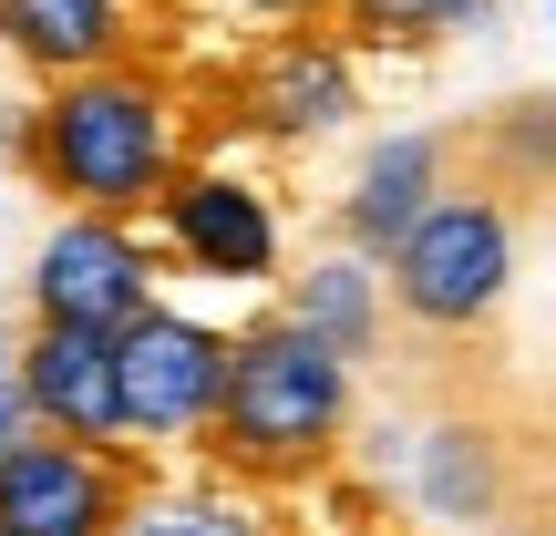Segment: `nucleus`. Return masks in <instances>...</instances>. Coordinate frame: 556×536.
Listing matches in <instances>:
<instances>
[{
  "mask_svg": "<svg viewBox=\"0 0 556 536\" xmlns=\"http://www.w3.org/2000/svg\"><path fill=\"white\" fill-rule=\"evenodd\" d=\"M114 382H124V444H144V454L206 444L217 392H227V331L155 299L114 331Z\"/></svg>",
  "mask_w": 556,
  "mask_h": 536,
  "instance_id": "4",
  "label": "nucleus"
},
{
  "mask_svg": "<svg viewBox=\"0 0 556 536\" xmlns=\"http://www.w3.org/2000/svg\"><path fill=\"white\" fill-rule=\"evenodd\" d=\"M21 402H31V434L124 444L114 331H83V320H31V331H21ZM124 454H135V444H124Z\"/></svg>",
  "mask_w": 556,
  "mask_h": 536,
  "instance_id": "9",
  "label": "nucleus"
},
{
  "mask_svg": "<svg viewBox=\"0 0 556 536\" xmlns=\"http://www.w3.org/2000/svg\"><path fill=\"white\" fill-rule=\"evenodd\" d=\"M340 444H351V361L289 310H258L248 331H227V392L206 423L217 475L289 496V485L330 475Z\"/></svg>",
  "mask_w": 556,
  "mask_h": 536,
  "instance_id": "2",
  "label": "nucleus"
},
{
  "mask_svg": "<svg viewBox=\"0 0 556 536\" xmlns=\"http://www.w3.org/2000/svg\"><path fill=\"white\" fill-rule=\"evenodd\" d=\"M124 536H289L258 506V485H197V496H135V516H124Z\"/></svg>",
  "mask_w": 556,
  "mask_h": 536,
  "instance_id": "15",
  "label": "nucleus"
},
{
  "mask_svg": "<svg viewBox=\"0 0 556 536\" xmlns=\"http://www.w3.org/2000/svg\"><path fill=\"white\" fill-rule=\"evenodd\" d=\"M21 176L52 207H93V217H155V197L186 165V94L155 62H103V73L41 83L11 124Z\"/></svg>",
  "mask_w": 556,
  "mask_h": 536,
  "instance_id": "1",
  "label": "nucleus"
},
{
  "mask_svg": "<svg viewBox=\"0 0 556 536\" xmlns=\"http://www.w3.org/2000/svg\"><path fill=\"white\" fill-rule=\"evenodd\" d=\"M484 454H495L484 434H433V444H422V506H443V516H484V506H495Z\"/></svg>",
  "mask_w": 556,
  "mask_h": 536,
  "instance_id": "16",
  "label": "nucleus"
},
{
  "mask_svg": "<svg viewBox=\"0 0 556 536\" xmlns=\"http://www.w3.org/2000/svg\"><path fill=\"white\" fill-rule=\"evenodd\" d=\"M31 434V402H21V331H0V454Z\"/></svg>",
  "mask_w": 556,
  "mask_h": 536,
  "instance_id": "17",
  "label": "nucleus"
},
{
  "mask_svg": "<svg viewBox=\"0 0 556 536\" xmlns=\"http://www.w3.org/2000/svg\"><path fill=\"white\" fill-rule=\"evenodd\" d=\"M155 238H144L135 217H93V207H62L52 238L31 248V278H21V299H31V320H83V331H124L135 310H155Z\"/></svg>",
  "mask_w": 556,
  "mask_h": 536,
  "instance_id": "5",
  "label": "nucleus"
},
{
  "mask_svg": "<svg viewBox=\"0 0 556 536\" xmlns=\"http://www.w3.org/2000/svg\"><path fill=\"white\" fill-rule=\"evenodd\" d=\"M227 11L268 21V32H299V21H330V0H227Z\"/></svg>",
  "mask_w": 556,
  "mask_h": 536,
  "instance_id": "18",
  "label": "nucleus"
},
{
  "mask_svg": "<svg viewBox=\"0 0 556 536\" xmlns=\"http://www.w3.org/2000/svg\"><path fill=\"white\" fill-rule=\"evenodd\" d=\"M155 227H165V259L197 278H238V289L278 278V207L238 165H176V186L155 197Z\"/></svg>",
  "mask_w": 556,
  "mask_h": 536,
  "instance_id": "8",
  "label": "nucleus"
},
{
  "mask_svg": "<svg viewBox=\"0 0 556 536\" xmlns=\"http://www.w3.org/2000/svg\"><path fill=\"white\" fill-rule=\"evenodd\" d=\"M495 0H330V32L351 52H433V41L475 32Z\"/></svg>",
  "mask_w": 556,
  "mask_h": 536,
  "instance_id": "14",
  "label": "nucleus"
},
{
  "mask_svg": "<svg viewBox=\"0 0 556 536\" xmlns=\"http://www.w3.org/2000/svg\"><path fill=\"white\" fill-rule=\"evenodd\" d=\"M0 52L31 83H73L144 52V0H0Z\"/></svg>",
  "mask_w": 556,
  "mask_h": 536,
  "instance_id": "10",
  "label": "nucleus"
},
{
  "mask_svg": "<svg viewBox=\"0 0 556 536\" xmlns=\"http://www.w3.org/2000/svg\"><path fill=\"white\" fill-rule=\"evenodd\" d=\"M144 475L124 444H62L21 434L0 454V536H124Z\"/></svg>",
  "mask_w": 556,
  "mask_h": 536,
  "instance_id": "6",
  "label": "nucleus"
},
{
  "mask_svg": "<svg viewBox=\"0 0 556 536\" xmlns=\"http://www.w3.org/2000/svg\"><path fill=\"white\" fill-rule=\"evenodd\" d=\"M454 155H475L495 197H536V186H556V94H526V103H495L484 124H464Z\"/></svg>",
  "mask_w": 556,
  "mask_h": 536,
  "instance_id": "13",
  "label": "nucleus"
},
{
  "mask_svg": "<svg viewBox=\"0 0 556 536\" xmlns=\"http://www.w3.org/2000/svg\"><path fill=\"white\" fill-rule=\"evenodd\" d=\"M454 186V135H381L371 155H361L351 197H340V248H361V259H392L402 238H413V217Z\"/></svg>",
  "mask_w": 556,
  "mask_h": 536,
  "instance_id": "11",
  "label": "nucleus"
},
{
  "mask_svg": "<svg viewBox=\"0 0 556 536\" xmlns=\"http://www.w3.org/2000/svg\"><path fill=\"white\" fill-rule=\"evenodd\" d=\"M361 114V52L330 32V21H299V32H268L258 52L238 62V124L268 145H319Z\"/></svg>",
  "mask_w": 556,
  "mask_h": 536,
  "instance_id": "7",
  "label": "nucleus"
},
{
  "mask_svg": "<svg viewBox=\"0 0 556 536\" xmlns=\"http://www.w3.org/2000/svg\"><path fill=\"white\" fill-rule=\"evenodd\" d=\"M278 310L309 320V331L361 372V361L381 351V331H392V278H381V259H361V248H330V259H309V269L289 278Z\"/></svg>",
  "mask_w": 556,
  "mask_h": 536,
  "instance_id": "12",
  "label": "nucleus"
},
{
  "mask_svg": "<svg viewBox=\"0 0 556 536\" xmlns=\"http://www.w3.org/2000/svg\"><path fill=\"white\" fill-rule=\"evenodd\" d=\"M381 278H392V310L413 331H443V340L484 331L505 310V289H516V197L454 176L413 217V238L381 259Z\"/></svg>",
  "mask_w": 556,
  "mask_h": 536,
  "instance_id": "3",
  "label": "nucleus"
}]
</instances>
